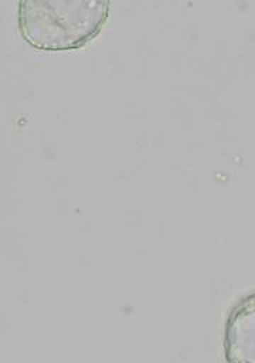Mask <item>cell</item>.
Wrapping results in <instances>:
<instances>
[{"label":"cell","mask_w":255,"mask_h":363,"mask_svg":"<svg viewBox=\"0 0 255 363\" xmlns=\"http://www.w3.org/2000/svg\"><path fill=\"white\" fill-rule=\"evenodd\" d=\"M109 4L110 0H20L18 28L35 50H78L101 33Z\"/></svg>","instance_id":"cell-1"},{"label":"cell","mask_w":255,"mask_h":363,"mask_svg":"<svg viewBox=\"0 0 255 363\" xmlns=\"http://www.w3.org/2000/svg\"><path fill=\"white\" fill-rule=\"evenodd\" d=\"M224 354L227 363H255V294L241 299L230 312Z\"/></svg>","instance_id":"cell-2"}]
</instances>
